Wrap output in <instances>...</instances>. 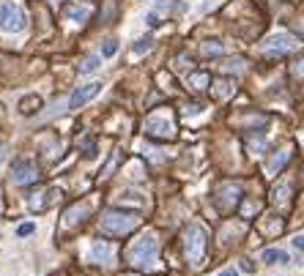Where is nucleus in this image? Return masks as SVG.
I'll list each match as a JSON object with an SVG mask.
<instances>
[{
  "mask_svg": "<svg viewBox=\"0 0 304 276\" xmlns=\"http://www.w3.org/2000/svg\"><path fill=\"white\" fill-rule=\"evenodd\" d=\"M36 178H39V172L30 161H17V164H14V183L25 186V183H33Z\"/></svg>",
  "mask_w": 304,
  "mask_h": 276,
  "instance_id": "nucleus-8",
  "label": "nucleus"
},
{
  "mask_svg": "<svg viewBox=\"0 0 304 276\" xmlns=\"http://www.w3.org/2000/svg\"><path fill=\"white\" fill-rule=\"evenodd\" d=\"M145 22H148V28H159V14H148Z\"/></svg>",
  "mask_w": 304,
  "mask_h": 276,
  "instance_id": "nucleus-22",
  "label": "nucleus"
},
{
  "mask_svg": "<svg viewBox=\"0 0 304 276\" xmlns=\"http://www.w3.org/2000/svg\"><path fill=\"white\" fill-rule=\"evenodd\" d=\"M296 74H299V77H304V58L299 60V66H296Z\"/></svg>",
  "mask_w": 304,
  "mask_h": 276,
  "instance_id": "nucleus-25",
  "label": "nucleus"
},
{
  "mask_svg": "<svg viewBox=\"0 0 304 276\" xmlns=\"http://www.w3.org/2000/svg\"><path fill=\"white\" fill-rule=\"evenodd\" d=\"M184 252H186V260H189L192 265H200L203 254H206V230L203 227H189Z\"/></svg>",
  "mask_w": 304,
  "mask_h": 276,
  "instance_id": "nucleus-4",
  "label": "nucleus"
},
{
  "mask_svg": "<svg viewBox=\"0 0 304 276\" xmlns=\"http://www.w3.org/2000/svg\"><path fill=\"white\" fill-rule=\"evenodd\" d=\"M90 213V205H83V208H72V211L66 213V224H69V227H72V224H77V222H85V216H88Z\"/></svg>",
  "mask_w": 304,
  "mask_h": 276,
  "instance_id": "nucleus-12",
  "label": "nucleus"
},
{
  "mask_svg": "<svg viewBox=\"0 0 304 276\" xmlns=\"http://www.w3.org/2000/svg\"><path fill=\"white\" fill-rule=\"evenodd\" d=\"M288 161H291V151H280V156H274V159H271V164H268V172H271V175H277V172H280Z\"/></svg>",
  "mask_w": 304,
  "mask_h": 276,
  "instance_id": "nucleus-14",
  "label": "nucleus"
},
{
  "mask_svg": "<svg viewBox=\"0 0 304 276\" xmlns=\"http://www.w3.org/2000/svg\"><path fill=\"white\" fill-rule=\"evenodd\" d=\"M140 216L137 213H126V211H110L107 216L101 219V230L107 235H126L137 227Z\"/></svg>",
  "mask_w": 304,
  "mask_h": 276,
  "instance_id": "nucleus-3",
  "label": "nucleus"
},
{
  "mask_svg": "<svg viewBox=\"0 0 304 276\" xmlns=\"http://www.w3.org/2000/svg\"><path fill=\"white\" fill-rule=\"evenodd\" d=\"M66 17H69V19H74V22H80V25H83L85 19L90 17V8H88V6H72V8H66Z\"/></svg>",
  "mask_w": 304,
  "mask_h": 276,
  "instance_id": "nucleus-13",
  "label": "nucleus"
},
{
  "mask_svg": "<svg viewBox=\"0 0 304 276\" xmlns=\"http://www.w3.org/2000/svg\"><path fill=\"white\" fill-rule=\"evenodd\" d=\"M115 52H118V41H107L104 49H101V58H113Z\"/></svg>",
  "mask_w": 304,
  "mask_h": 276,
  "instance_id": "nucleus-19",
  "label": "nucleus"
},
{
  "mask_svg": "<svg viewBox=\"0 0 304 276\" xmlns=\"http://www.w3.org/2000/svg\"><path fill=\"white\" fill-rule=\"evenodd\" d=\"M209 82H211V77L206 74V71H200V74H192V77H189V85H192L195 90H206V88H209Z\"/></svg>",
  "mask_w": 304,
  "mask_h": 276,
  "instance_id": "nucleus-15",
  "label": "nucleus"
},
{
  "mask_svg": "<svg viewBox=\"0 0 304 276\" xmlns=\"http://www.w3.org/2000/svg\"><path fill=\"white\" fill-rule=\"evenodd\" d=\"M156 257H159V243H156V235L154 233H145L140 235L137 241L131 243L129 249V263L140 271H151L156 265Z\"/></svg>",
  "mask_w": 304,
  "mask_h": 276,
  "instance_id": "nucleus-1",
  "label": "nucleus"
},
{
  "mask_svg": "<svg viewBox=\"0 0 304 276\" xmlns=\"http://www.w3.org/2000/svg\"><path fill=\"white\" fill-rule=\"evenodd\" d=\"M219 276H239V274H236V271H222Z\"/></svg>",
  "mask_w": 304,
  "mask_h": 276,
  "instance_id": "nucleus-26",
  "label": "nucleus"
},
{
  "mask_svg": "<svg viewBox=\"0 0 304 276\" xmlns=\"http://www.w3.org/2000/svg\"><path fill=\"white\" fill-rule=\"evenodd\" d=\"M0 161H3V145H0Z\"/></svg>",
  "mask_w": 304,
  "mask_h": 276,
  "instance_id": "nucleus-27",
  "label": "nucleus"
},
{
  "mask_svg": "<svg viewBox=\"0 0 304 276\" xmlns=\"http://www.w3.org/2000/svg\"><path fill=\"white\" fill-rule=\"evenodd\" d=\"M241 271H244V274H252V271H255V265H252L250 260H244V263H241Z\"/></svg>",
  "mask_w": 304,
  "mask_h": 276,
  "instance_id": "nucleus-23",
  "label": "nucleus"
},
{
  "mask_svg": "<svg viewBox=\"0 0 304 276\" xmlns=\"http://www.w3.org/2000/svg\"><path fill=\"white\" fill-rule=\"evenodd\" d=\"M285 194H291V186H288V183H285V186H280V189L274 192V197H277V202H280V205H285Z\"/></svg>",
  "mask_w": 304,
  "mask_h": 276,
  "instance_id": "nucleus-21",
  "label": "nucleus"
},
{
  "mask_svg": "<svg viewBox=\"0 0 304 276\" xmlns=\"http://www.w3.org/2000/svg\"><path fill=\"white\" fill-rule=\"evenodd\" d=\"M145 134L148 137H159V140H170V137L175 134V126H173V120L167 115H151L148 120H145Z\"/></svg>",
  "mask_w": 304,
  "mask_h": 276,
  "instance_id": "nucleus-6",
  "label": "nucleus"
},
{
  "mask_svg": "<svg viewBox=\"0 0 304 276\" xmlns=\"http://www.w3.org/2000/svg\"><path fill=\"white\" fill-rule=\"evenodd\" d=\"M296 49H299V39H296V36H291V33H277V36H271V39L266 41L263 52H266L268 58H282V55L296 52Z\"/></svg>",
  "mask_w": 304,
  "mask_h": 276,
  "instance_id": "nucleus-5",
  "label": "nucleus"
},
{
  "mask_svg": "<svg viewBox=\"0 0 304 276\" xmlns=\"http://www.w3.org/2000/svg\"><path fill=\"white\" fill-rule=\"evenodd\" d=\"M90 257H93V263H110L113 260V246L107 241H96L93 249H90Z\"/></svg>",
  "mask_w": 304,
  "mask_h": 276,
  "instance_id": "nucleus-9",
  "label": "nucleus"
},
{
  "mask_svg": "<svg viewBox=\"0 0 304 276\" xmlns=\"http://www.w3.org/2000/svg\"><path fill=\"white\" fill-rule=\"evenodd\" d=\"M42 110V99L39 96H25L22 101H19V112L22 115H33V112Z\"/></svg>",
  "mask_w": 304,
  "mask_h": 276,
  "instance_id": "nucleus-11",
  "label": "nucleus"
},
{
  "mask_svg": "<svg viewBox=\"0 0 304 276\" xmlns=\"http://www.w3.org/2000/svg\"><path fill=\"white\" fill-rule=\"evenodd\" d=\"M33 230H36V224H33V222H25V224H19L17 235H19V238H28V235L33 233Z\"/></svg>",
  "mask_w": 304,
  "mask_h": 276,
  "instance_id": "nucleus-20",
  "label": "nucleus"
},
{
  "mask_svg": "<svg viewBox=\"0 0 304 276\" xmlns=\"http://www.w3.org/2000/svg\"><path fill=\"white\" fill-rule=\"evenodd\" d=\"M25 28H28V11L19 3H14V0L0 3V30H6V33H22Z\"/></svg>",
  "mask_w": 304,
  "mask_h": 276,
  "instance_id": "nucleus-2",
  "label": "nucleus"
},
{
  "mask_svg": "<svg viewBox=\"0 0 304 276\" xmlns=\"http://www.w3.org/2000/svg\"><path fill=\"white\" fill-rule=\"evenodd\" d=\"M101 63V55H90V58L83 60V66H80V74H93L96 69H99Z\"/></svg>",
  "mask_w": 304,
  "mask_h": 276,
  "instance_id": "nucleus-16",
  "label": "nucleus"
},
{
  "mask_svg": "<svg viewBox=\"0 0 304 276\" xmlns=\"http://www.w3.org/2000/svg\"><path fill=\"white\" fill-rule=\"evenodd\" d=\"M263 263H271V265H288L291 263V257H288L282 249H266L263 252Z\"/></svg>",
  "mask_w": 304,
  "mask_h": 276,
  "instance_id": "nucleus-10",
  "label": "nucleus"
},
{
  "mask_svg": "<svg viewBox=\"0 0 304 276\" xmlns=\"http://www.w3.org/2000/svg\"><path fill=\"white\" fill-rule=\"evenodd\" d=\"M203 55H206V58H217V55H225V47H222V44H206V47H203Z\"/></svg>",
  "mask_w": 304,
  "mask_h": 276,
  "instance_id": "nucleus-18",
  "label": "nucleus"
},
{
  "mask_svg": "<svg viewBox=\"0 0 304 276\" xmlns=\"http://www.w3.org/2000/svg\"><path fill=\"white\" fill-rule=\"evenodd\" d=\"M293 246H296V249H302V252H304V235H296V238H293Z\"/></svg>",
  "mask_w": 304,
  "mask_h": 276,
  "instance_id": "nucleus-24",
  "label": "nucleus"
},
{
  "mask_svg": "<svg viewBox=\"0 0 304 276\" xmlns=\"http://www.w3.org/2000/svg\"><path fill=\"white\" fill-rule=\"evenodd\" d=\"M99 90H101V82H88V85H83V88H77L72 93V99H69V110H80V107L88 104Z\"/></svg>",
  "mask_w": 304,
  "mask_h": 276,
  "instance_id": "nucleus-7",
  "label": "nucleus"
},
{
  "mask_svg": "<svg viewBox=\"0 0 304 276\" xmlns=\"http://www.w3.org/2000/svg\"><path fill=\"white\" fill-rule=\"evenodd\" d=\"M154 49V39L151 36H145V39H140L137 44H134V55H145V52H151Z\"/></svg>",
  "mask_w": 304,
  "mask_h": 276,
  "instance_id": "nucleus-17",
  "label": "nucleus"
}]
</instances>
